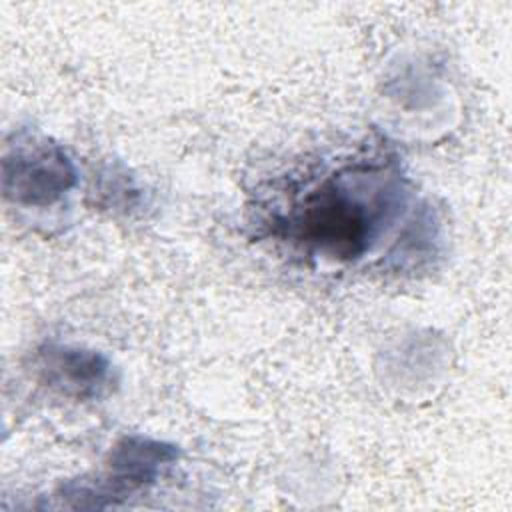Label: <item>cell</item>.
<instances>
[{"label":"cell","mask_w":512,"mask_h":512,"mask_svg":"<svg viewBox=\"0 0 512 512\" xmlns=\"http://www.w3.org/2000/svg\"><path fill=\"white\" fill-rule=\"evenodd\" d=\"M406 202L390 162H354L310 186L274 224L308 254L356 260L394 224Z\"/></svg>","instance_id":"obj_1"},{"label":"cell","mask_w":512,"mask_h":512,"mask_svg":"<svg viewBox=\"0 0 512 512\" xmlns=\"http://www.w3.org/2000/svg\"><path fill=\"white\" fill-rule=\"evenodd\" d=\"M180 458L174 444L142 434L122 436L108 452L106 474L94 482L74 480L62 486L60 498L72 508H108L132 492L152 486Z\"/></svg>","instance_id":"obj_2"},{"label":"cell","mask_w":512,"mask_h":512,"mask_svg":"<svg viewBox=\"0 0 512 512\" xmlns=\"http://www.w3.org/2000/svg\"><path fill=\"white\" fill-rule=\"evenodd\" d=\"M78 184V170L66 150L46 138L22 136L2 160V190L24 208H50Z\"/></svg>","instance_id":"obj_3"},{"label":"cell","mask_w":512,"mask_h":512,"mask_svg":"<svg viewBox=\"0 0 512 512\" xmlns=\"http://www.w3.org/2000/svg\"><path fill=\"white\" fill-rule=\"evenodd\" d=\"M36 364L40 380L72 400H98L116 382L108 356L84 346L46 344Z\"/></svg>","instance_id":"obj_4"}]
</instances>
